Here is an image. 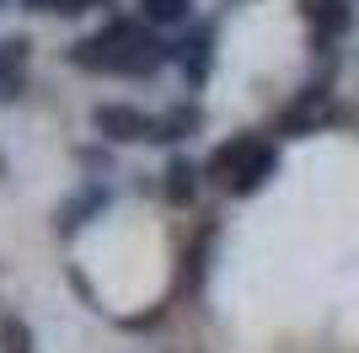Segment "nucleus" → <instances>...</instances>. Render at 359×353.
<instances>
[{
    "instance_id": "nucleus-1",
    "label": "nucleus",
    "mask_w": 359,
    "mask_h": 353,
    "mask_svg": "<svg viewBox=\"0 0 359 353\" xmlns=\"http://www.w3.org/2000/svg\"><path fill=\"white\" fill-rule=\"evenodd\" d=\"M75 70H102V75H129V81H145V75H161L172 64V43H161L145 22H129V16H113L102 32H91L70 48Z\"/></svg>"
},
{
    "instance_id": "nucleus-2",
    "label": "nucleus",
    "mask_w": 359,
    "mask_h": 353,
    "mask_svg": "<svg viewBox=\"0 0 359 353\" xmlns=\"http://www.w3.org/2000/svg\"><path fill=\"white\" fill-rule=\"evenodd\" d=\"M91 129L107 145H140V139H156V118L140 113L135 102H97L91 107Z\"/></svg>"
},
{
    "instance_id": "nucleus-3",
    "label": "nucleus",
    "mask_w": 359,
    "mask_h": 353,
    "mask_svg": "<svg viewBox=\"0 0 359 353\" xmlns=\"http://www.w3.org/2000/svg\"><path fill=\"white\" fill-rule=\"evenodd\" d=\"M107 204H113V188H107V182H81V188H75L70 198L60 204V214H54V230L70 241L75 230H86L91 220H102Z\"/></svg>"
},
{
    "instance_id": "nucleus-4",
    "label": "nucleus",
    "mask_w": 359,
    "mask_h": 353,
    "mask_svg": "<svg viewBox=\"0 0 359 353\" xmlns=\"http://www.w3.org/2000/svg\"><path fill=\"white\" fill-rule=\"evenodd\" d=\"M172 64L182 70V81L188 86H204L210 81V70H215V22H194L188 27V38L182 43H172Z\"/></svg>"
},
{
    "instance_id": "nucleus-5",
    "label": "nucleus",
    "mask_w": 359,
    "mask_h": 353,
    "mask_svg": "<svg viewBox=\"0 0 359 353\" xmlns=\"http://www.w3.org/2000/svg\"><path fill=\"white\" fill-rule=\"evenodd\" d=\"M27 59H32V38L27 32H11L0 38V107H11L27 86Z\"/></svg>"
},
{
    "instance_id": "nucleus-6",
    "label": "nucleus",
    "mask_w": 359,
    "mask_h": 353,
    "mask_svg": "<svg viewBox=\"0 0 359 353\" xmlns=\"http://www.w3.org/2000/svg\"><path fill=\"white\" fill-rule=\"evenodd\" d=\"M263 145L257 134H236V139H225V145H215L210 150V161H204V176L210 182H220V188H231V176L241 172V166L252 161V150Z\"/></svg>"
},
{
    "instance_id": "nucleus-7",
    "label": "nucleus",
    "mask_w": 359,
    "mask_h": 353,
    "mask_svg": "<svg viewBox=\"0 0 359 353\" xmlns=\"http://www.w3.org/2000/svg\"><path fill=\"white\" fill-rule=\"evenodd\" d=\"M273 176H279V150H273V145H257V150H252V161H247L236 176H231V188H225V193H231V198H252V193L269 188Z\"/></svg>"
},
{
    "instance_id": "nucleus-8",
    "label": "nucleus",
    "mask_w": 359,
    "mask_h": 353,
    "mask_svg": "<svg viewBox=\"0 0 359 353\" xmlns=\"http://www.w3.org/2000/svg\"><path fill=\"white\" fill-rule=\"evenodd\" d=\"M306 6V22L316 27V38H348L354 32V0H300Z\"/></svg>"
},
{
    "instance_id": "nucleus-9",
    "label": "nucleus",
    "mask_w": 359,
    "mask_h": 353,
    "mask_svg": "<svg viewBox=\"0 0 359 353\" xmlns=\"http://www.w3.org/2000/svg\"><path fill=\"white\" fill-rule=\"evenodd\" d=\"M198 182H204V166L198 161H188V155H172L166 161V172H161V193H166V204H177V209H188L198 198Z\"/></svg>"
},
{
    "instance_id": "nucleus-10",
    "label": "nucleus",
    "mask_w": 359,
    "mask_h": 353,
    "mask_svg": "<svg viewBox=\"0 0 359 353\" xmlns=\"http://www.w3.org/2000/svg\"><path fill=\"white\" fill-rule=\"evenodd\" d=\"M204 129V107L198 102H172L161 118H156V145H182Z\"/></svg>"
},
{
    "instance_id": "nucleus-11",
    "label": "nucleus",
    "mask_w": 359,
    "mask_h": 353,
    "mask_svg": "<svg viewBox=\"0 0 359 353\" xmlns=\"http://www.w3.org/2000/svg\"><path fill=\"white\" fill-rule=\"evenodd\" d=\"M140 22H145L150 32L194 27V0H140Z\"/></svg>"
},
{
    "instance_id": "nucleus-12",
    "label": "nucleus",
    "mask_w": 359,
    "mask_h": 353,
    "mask_svg": "<svg viewBox=\"0 0 359 353\" xmlns=\"http://www.w3.org/2000/svg\"><path fill=\"white\" fill-rule=\"evenodd\" d=\"M215 235H220V225H215V214H210V220L198 225V235H194V247L182 251V263H188V268H182V273H188V289H198V284H204V268H210V263H204V257H210V247H215Z\"/></svg>"
},
{
    "instance_id": "nucleus-13",
    "label": "nucleus",
    "mask_w": 359,
    "mask_h": 353,
    "mask_svg": "<svg viewBox=\"0 0 359 353\" xmlns=\"http://www.w3.org/2000/svg\"><path fill=\"white\" fill-rule=\"evenodd\" d=\"M0 353H32V326L22 316H0Z\"/></svg>"
},
{
    "instance_id": "nucleus-14",
    "label": "nucleus",
    "mask_w": 359,
    "mask_h": 353,
    "mask_svg": "<svg viewBox=\"0 0 359 353\" xmlns=\"http://www.w3.org/2000/svg\"><path fill=\"white\" fill-rule=\"evenodd\" d=\"M97 6H107V0H60L54 11L60 16H86V11H97Z\"/></svg>"
},
{
    "instance_id": "nucleus-15",
    "label": "nucleus",
    "mask_w": 359,
    "mask_h": 353,
    "mask_svg": "<svg viewBox=\"0 0 359 353\" xmlns=\"http://www.w3.org/2000/svg\"><path fill=\"white\" fill-rule=\"evenodd\" d=\"M81 161H86V166H102V172H107V166H113V155H107L102 145H86V150H81Z\"/></svg>"
},
{
    "instance_id": "nucleus-16",
    "label": "nucleus",
    "mask_w": 359,
    "mask_h": 353,
    "mask_svg": "<svg viewBox=\"0 0 359 353\" xmlns=\"http://www.w3.org/2000/svg\"><path fill=\"white\" fill-rule=\"evenodd\" d=\"M16 6H22V11H54L60 0H16Z\"/></svg>"
},
{
    "instance_id": "nucleus-17",
    "label": "nucleus",
    "mask_w": 359,
    "mask_h": 353,
    "mask_svg": "<svg viewBox=\"0 0 359 353\" xmlns=\"http://www.w3.org/2000/svg\"><path fill=\"white\" fill-rule=\"evenodd\" d=\"M0 176H6V155H0Z\"/></svg>"
},
{
    "instance_id": "nucleus-18",
    "label": "nucleus",
    "mask_w": 359,
    "mask_h": 353,
    "mask_svg": "<svg viewBox=\"0 0 359 353\" xmlns=\"http://www.w3.org/2000/svg\"><path fill=\"white\" fill-rule=\"evenodd\" d=\"M0 6H6V0H0Z\"/></svg>"
}]
</instances>
